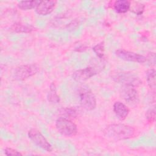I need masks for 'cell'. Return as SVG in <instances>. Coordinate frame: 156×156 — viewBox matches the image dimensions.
I'll use <instances>...</instances> for the list:
<instances>
[{
  "instance_id": "6da1fadb",
  "label": "cell",
  "mask_w": 156,
  "mask_h": 156,
  "mask_svg": "<svg viewBox=\"0 0 156 156\" xmlns=\"http://www.w3.org/2000/svg\"><path fill=\"white\" fill-rule=\"evenodd\" d=\"M103 133L108 139L120 141L133 137L135 133V129L132 126L124 124H112L104 129Z\"/></svg>"
},
{
  "instance_id": "7a4b0ae2",
  "label": "cell",
  "mask_w": 156,
  "mask_h": 156,
  "mask_svg": "<svg viewBox=\"0 0 156 156\" xmlns=\"http://www.w3.org/2000/svg\"><path fill=\"white\" fill-rule=\"evenodd\" d=\"M112 77L117 83L122 85H132L135 87L142 84L141 79L135 74L130 72H119L112 73Z\"/></svg>"
},
{
  "instance_id": "3957f363",
  "label": "cell",
  "mask_w": 156,
  "mask_h": 156,
  "mask_svg": "<svg viewBox=\"0 0 156 156\" xmlns=\"http://www.w3.org/2000/svg\"><path fill=\"white\" fill-rule=\"evenodd\" d=\"M55 127L60 133L66 136H73L77 133L76 124L69 119L63 117H60L56 120Z\"/></svg>"
},
{
  "instance_id": "277c9868",
  "label": "cell",
  "mask_w": 156,
  "mask_h": 156,
  "mask_svg": "<svg viewBox=\"0 0 156 156\" xmlns=\"http://www.w3.org/2000/svg\"><path fill=\"white\" fill-rule=\"evenodd\" d=\"M39 67L35 64H26L17 66L14 71V77L18 80H24L38 71Z\"/></svg>"
},
{
  "instance_id": "5b68a950",
  "label": "cell",
  "mask_w": 156,
  "mask_h": 156,
  "mask_svg": "<svg viewBox=\"0 0 156 156\" xmlns=\"http://www.w3.org/2000/svg\"><path fill=\"white\" fill-rule=\"evenodd\" d=\"M27 134L29 138L35 145L47 152L52 151V146L38 130L32 129L29 130Z\"/></svg>"
},
{
  "instance_id": "8992f818",
  "label": "cell",
  "mask_w": 156,
  "mask_h": 156,
  "mask_svg": "<svg viewBox=\"0 0 156 156\" xmlns=\"http://www.w3.org/2000/svg\"><path fill=\"white\" fill-rule=\"evenodd\" d=\"M121 97L129 105H136L139 102V94L135 87L122 85L120 90Z\"/></svg>"
},
{
  "instance_id": "52a82bcc",
  "label": "cell",
  "mask_w": 156,
  "mask_h": 156,
  "mask_svg": "<svg viewBox=\"0 0 156 156\" xmlns=\"http://www.w3.org/2000/svg\"><path fill=\"white\" fill-rule=\"evenodd\" d=\"M102 69V66H88L74 71L72 77L77 82L85 81L98 74Z\"/></svg>"
},
{
  "instance_id": "ba28073f",
  "label": "cell",
  "mask_w": 156,
  "mask_h": 156,
  "mask_svg": "<svg viewBox=\"0 0 156 156\" xmlns=\"http://www.w3.org/2000/svg\"><path fill=\"white\" fill-rule=\"evenodd\" d=\"M79 99L81 105L87 110L91 111L96 108L97 104L96 98L91 90L88 89L80 90Z\"/></svg>"
},
{
  "instance_id": "9c48e42d",
  "label": "cell",
  "mask_w": 156,
  "mask_h": 156,
  "mask_svg": "<svg viewBox=\"0 0 156 156\" xmlns=\"http://www.w3.org/2000/svg\"><path fill=\"white\" fill-rule=\"evenodd\" d=\"M116 55L121 60L129 62L143 63L147 61V58L140 54L126 51L123 49H119L115 51Z\"/></svg>"
},
{
  "instance_id": "30bf717a",
  "label": "cell",
  "mask_w": 156,
  "mask_h": 156,
  "mask_svg": "<svg viewBox=\"0 0 156 156\" xmlns=\"http://www.w3.org/2000/svg\"><path fill=\"white\" fill-rule=\"evenodd\" d=\"M56 4L55 1H40L35 8V11L40 15H48L54 10Z\"/></svg>"
},
{
  "instance_id": "8fae6325",
  "label": "cell",
  "mask_w": 156,
  "mask_h": 156,
  "mask_svg": "<svg viewBox=\"0 0 156 156\" xmlns=\"http://www.w3.org/2000/svg\"><path fill=\"white\" fill-rule=\"evenodd\" d=\"M113 112L117 118L121 121L124 120L129 115L130 110L127 105L121 101H116L113 106Z\"/></svg>"
},
{
  "instance_id": "7c38bea8",
  "label": "cell",
  "mask_w": 156,
  "mask_h": 156,
  "mask_svg": "<svg viewBox=\"0 0 156 156\" xmlns=\"http://www.w3.org/2000/svg\"><path fill=\"white\" fill-rule=\"evenodd\" d=\"M35 29L36 28L32 25L24 24L21 23H15L10 27V30L15 33H30Z\"/></svg>"
},
{
  "instance_id": "4fadbf2b",
  "label": "cell",
  "mask_w": 156,
  "mask_h": 156,
  "mask_svg": "<svg viewBox=\"0 0 156 156\" xmlns=\"http://www.w3.org/2000/svg\"><path fill=\"white\" fill-rule=\"evenodd\" d=\"M130 1L127 0H117L113 4L114 10L119 13H124L129 10Z\"/></svg>"
},
{
  "instance_id": "5bb4252c",
  "label": "cell",
  "mask_w": 156,
  "mask_h": 156,
  "mask_svg": "<svg viewBox=\"0 0 156 156\" xmlns=\"http://www.w3.org/2000/svg\"><path fill=\"white\" fill-rule=\"evenodd\" d=\"M47 99L49 102L54 104H58L60 102V97L57 94L56 86L54 82H52L49 86Z\"/></svg>"
},
{
  "instance_id": "9a60e30c",
  "label": "cell",
  "mask_w": 156,
  "mask_h": 156,
  "mask_svg": "<svg viewBox=\"0 0 156 156\" xmlns=\"http://www.w3.org/2000/svg\"><path fill=\"white\" fill-rule=\"evenodd\" d=\"M58 114L61 117L67 118V119H73L77 117V112L75 109L71 107H63L58 110Z\"/></svg>"
},
{
  "instance_id": "2e32d148",
  "label": "cell",
  "mask_w": 156,
  "mask_h": 156,
  "mask_svg": "<svg viewBox=\"0 0 156 156\" xmlns=\"http://www.w3.org/2000/svg\"><path fill=\"white\" fill-rule=\"evenodd\" d=\"M40 1H21L18 2V7L22 10H30L36 8Z\"/></svg>"
},
{
  "instance_id": "e0dca14e",
  "label": "cell",
  "mask_w": 156,
  "mask_h": 156,
  "mask_svg": "<svg viewBox=\"0 0 156 156\" xmlns=\"http://www.w3.org/2000/svg\"><path fill=\"white\" fill-rule=\"evenodd\" d=\"M155 69L151 68L146 72V80L148 86L152 90L155 89Z\"/></svg>"
},
{
  "instance_id": "ac0fdd59",
  "label": "cell",
  "mask_w": 156,
  "mask_h": 156,
  "mask_svg": "<svg viewBox=\"0 0 156 156\" xmlns=\"http://www.w3.org/2000/svg\"><path fill=\"white\" fill-rule=\"evenodd\" d=\"M144 4L138 2H130V10L137 15H142L144 10Z\"/></svg>"
},
{
  "instance_id": "d6986e66",
  "label": "cell",
  "mask_w": 156,
  "mask_h": 156,
  "mask_svg": "<svg viewBox=\"0 0 156 156\" xmlns=\"http://www.w3.org/2000/svg\"><path fill=\"white\" fill-rule=\"evenodd\" d=\"M93 51L99 58H102L104 56V52H105L104 43L101 42L97 44L96 45H95L93 48Z\"/></svg>"
},
{
  "instance_id": "ffe728a7",
  "label": "cell",
  "mask_w": 156,
  "mask_h": 156,
  "mask_svg": "<svg viewBox=\"0 0 156 156\" xmlns=\"http://www.w3.org/2000/svg\"><path fill=\"white\" fill-rule=\"evenodd\" d=\"M146 118L150 124L153 123L155 119V107L149 109L146 113Z\"/></svg>"
},
{
  "instance_id": "44dd1931",
  "label": "cell",
  "mask_w": 156,
  "mask_h": 156,
  "mask_svg": "<svg viewBox=\"0 0 156 156\" xmlns=\"http://www.w3.org/2000/svg\"><path fill=\"white\" fill-rule=\"evenodd\" d=\"M79 21L77 20V19H74L66 25V28L69 31H74L77 29V28L79 27Z\"/></svg>"
},
{
  "instance_id": "7402d4cb",
  "label": "cell",
  "mask_w": 156,
  "mask_h": 156,
  "mask_svg": "<svg viewBox=\"0 0 156 156\" xmlns=\"http://www.w3.org/2000/svg\"><path fill=\"white\" fill-rule=\"evenodd\" d=\"M4 151L6 155H22V154L20 152L10 147L5 148Z\"/></svg>"
}]
</instances>
